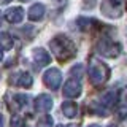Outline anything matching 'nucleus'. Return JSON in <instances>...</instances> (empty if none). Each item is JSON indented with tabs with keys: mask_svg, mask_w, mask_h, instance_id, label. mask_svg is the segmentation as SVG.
<instances>
[{
	"mask_svg": "<svg viewBox=\"0 0 127 127\" xmlns=\"http://www.w3.org/2000/svg\"><path fill=\"white\" fill-rule=\"evenodd\" d=\"M114 100H116V94L114 92H106L102 95V102L106 103V105H111V103H114Z\"/></svg>",
	"mask_w": 127,
	"mask_h": 127,
	"instance_id": "obj_16",
	"label": "nucleus"
},
{
	"mask_svg": "<svg viewBox=\"0 0 127 127\" xmlns=\"http://www.w3.org/2000/svg\"><path fill=\"white\" fill-rule=\"evenodd\" d=\"M53 108V98L46 94H41L35 98V110L40 111V113H46Z\"/></svg>",
	"mask_w": 127,
	"mask_h": 127,
	"instance_id": "obj_7",
	"label": "nucleus"
},
{
	"mask_svg": "<svg viewBox=\"0 0 127 127\" xmlns=\"http://www.w3.org/2000/svg\"><path fill=\"white\" fill-rule=\"evenodd\" d=\"M110 76V68L98 59H91L89 62V78L92 81V84L98 86L108 79Z\"/></svg>",
	"mask_w": 127,
	"mask_h": 127,
	"instance_id": "obj_2",
	"label": "nucleus"
},
{
	"mask_svg": "<svg viewBox=\"0 0 127 127\" xmlns=\"http://www.w3.org/2000/svg\"><path fill=\"white\" fill-rule=\"evenodd\" d=\"M89 127H100V126H98V124H91Z\"/></svg>",
	"mask_w": 127,
	"mask_h": 127,
	"instance_id": "obj_21",
	"label": "nucleus"
},
{
	"mask_svg": "<svg viewBox=\"0 0 127 127\" xmlns=\"http://www.w3.org/2000/svg\"><path fill=\"white\" fill-rule=\"evenodd\" d=\"M126 100H127V98H126Z\"/></svg>",
	"mask_w": 127,
	"mask_h": 127,
	"instance_id": "obj_24",
	"label": "nucleus"
},
{
	"mask_svg": "<svg viewBox=\"0 0 127 127\" xmlns=\"http://www.w3.org/2000/svg\"><path fill=\"white\" fill-rule=\"evenodd\" d=\"M49 48H51V51H53V54L62 62L70 61V59L75 57V54H76V46H75V43L71 41L68 37H65V35H56L49 41Z\"/></svg>",
	"mask_w": 127,
	"mask_h": 127,
	"instance_id": "obj_1",
	"label": "nucleus"
},
{
	"mask_svg": "<svg viewBox=\"0 0 127 127\" xmlns=\"http://www.w3.org/2000/svg\"><path fill=\"white\" fill-rule=\"evenodd\" d=\"M2 59H3V53H2V49H0V62H2Z\"/></svg>",
	"mask_w": 127,
	"mask_h": 127,
	"instance_id": "obj_20",
	"label": "nucleus"
},
{
	"mask_svg": "<svg viewBox=\"0 0 127 127\" xmlns=\"http://www.w3.org/2000/svg\"><path fill=\"white\" fill-rule=\"evenodd\" d=\"M62 113L65 118H75L78 114V105L75 102H64L62 103Z\"/></svg>",
	"mask_w": 127,
	"mask_h": 127,
	"instance_id": "obj_12",
	"label": "nucleus"
},
{
	"mask_svg": "<svg viewBox=\"0 0 127 127\" xmlns=\"http://www.w3.org/2000/svg\"><path fill=\"white\" fill-rule=\"evenodd\" d=\"M43 81H45V84L49 87V89L56 91V89H59V86H61V83H62V75L57 68H49L43 75Z\"/></svg>",
	"mask_w": 127,
	"mask_h": 127,
	"instance_id": "obj_5",
	"label": "nucleus"
},
{
	"mask_svg": "<svg viewBox=\"0 0 127 127\" xmlns=\"http://www.w3.org/2000/svg\"><path fill=\"white\" fill-rule=\"evenodd\" d=\"M13 43V37L8 32H0V49H11Z\"/></svg>",
	"mask_w": 127,
	"mask_h": 127,
	"instance_id": "obj_13",
	"label": "nucleus"
},
{
	"mask_svg": "<svg viewBox=\"0 0 127 127\" xmlns=\"http://www.w3.org/2000/svg\"><path fill=\"white\" fill-rule=\"evenodd\" d=\"M119 116H121V119H126L127 118V108H121V111H119Z\"/></svg>",
	"mask_w": 127,
	"mask_h": 127,
	"instance_id": "obj_19",
	"label": "nucleus"
},
{
	"mask_svg": "<svg viewBox=\"0 0 127 127\" xmlns=\"http://www.w3.org/2000/svg\"><path fill=\"white\" fill-rule=\"evenodd\" d=\"M32 57H33V61L38 64L40 67H45L48 64L51 62V56L48 53L46 49H43V48H37V49L32 51Z\"/></svg>",
	"mask_w": 127,
	"mask_h": 127,
	"instance_id": "obj_9",
	"label": "nucleus"
},
{
	"mask_svg": "<svg viewBox=\"0 0 127 127\" xmlns=\"http://www.w3.org/2000/svg\"><path fill=\"white\" fill-rule=\"evenodd\" d=\"M14 102L18 103L21 108H24V106L29 103V97H27V95H24V94H16L14 95Z\"/></svg>",
	"mask_w": 127,
	"mask_h": 127,
	"instance_id": "obj_15",
	"label": "nucleus"
},
{
	"mask_svg": "<svg viewBox=\"0 0 127 127\" xmlns=\"http://www.w3.org/2000/svg\"><path fill=\"white\" fill-rule=\"evenodd\" d=\"M94 24H95V19H87V18H79V19H78V26L81 27L83 30L91 29Z\"/></svg>",
	"mask_w": 127,
	"mask_h": 127,
	"instance_id": "obj_14",
	"label": "nucleus"
},
{
	"mask_svg": "<svg viewBox=\"0 0 127 127\" xmlns=\"http://www.w3.org/2000/svg\"><path fill=\"white\" fill-rule=\"evenodd\" d=\"M45 16V5L43 3H33L29 8V19L30 21H40Z\"/></svg>",
	"mask_w": 127,
	"mask_h": 127,
	"instance_id": "obj_11",
	"label": "nucleus"
},
{
	"mask_svg": "<svg viewBox=\"0 0 127 127\" xmlns=\"http://www.w3.org/2000/svg\"><path fill=\"white\" fill-rule=\"evenodd\" d=\"M21 2H29V0H21Z\"/></svg>",
	"mask_w": 127,
	"mask_h": 127,
	"instance_id": "obj_22",
	"label": "nucleus"
},
{
	"mask_svg": "<svg viewBox=\"0 0 127 127\" xmlns=\"http://www.w3.org/2000/svg\"><path fill=\"white\" fill-rule=\"evenodd\" d=\"M108 127H116V126H108Z\"/></svg>",
	"mask_w": 127,
	"mask_h": 127,
	"instance_id": "obj_23",
	"label": "nucleus"
},
{
	"mask_svg": "<svg viewBox=\"0 0 127 127\" xmlns=\"http://www.w3.org/2000/svg\"><path fill=\"white\" fill-rule=\"evenodd\" d=\"M102 13L108 18H119L122 14V0H103Z\"/></svg>",
	"mask_w": 127,
	"mask_h": 127,
	"instance_id": "obj_4",
	"label": "nucleus"
},
{
	"mask_svg": "<svg viewBox=\"0 0 127 127\" xmlns=\"http://www.w3.org/2000/svg\"><path fill=\"white\" fill-rule=\"evenodd\" d=\"M81 94V83L76 78H70L64 84V95L68 98H75Z\"/></svg>",
	"mask_w": 127,
	"mask_h": 127,
	"instance_id": "obj_6",
	"label": "nucleus"
},
{
	"mask_svg": "<svg viewBox=\"0 0 127 127\" xmlns=\"http://www.w3.org/2000/svg\"><path fill=\"white\" fill-rule=\"evenodd\" d=\"M5 19L10 24H19L24 19V10L21 6H13V8H8L6 13H5Z\"/></svg>",
	"mask_w": 127,
	"mask_h": 127,
	"instance_id": "obj_8",
	"label": "nucleus"
},
{
	"mask_svg": "<svg viewBox=\"0 0 127 127\" xmlns=\"http://www.w3.org/2000/svg\"><path fill=\"white\" fill-rule=\"evenodd\" d=\"M97 51L102 56H105V57H118L119 53H121V46H119L118 43L114 45L108 38H102L100 41L97 43Z\"/></svg>",
	"mask_w": 127,
	"mask_h": 127,
	"instance_id": "obj_3",
	"label": "nucleus"
},
{
	"mask_svg": "<svg viewBox=\"0 0 127 127\" xmlns=\"http://www.w3.org/2000/svg\"><path fill=\"white\" fill-rule=\"evenodd\" d=\"M81 70H83V65H75L73 68H71V73H73V75H78V76H79V75H81Z\"/></svg>",
	"mask_w": 127,
	"mask_h": 127,
	"instance_id": "obj_18",
	"label": "nucleus"
},
{
	"mask_svg": "<svg viewBox=\"0 0 127 127\" xmlns=\"http://www.w3.org/2000/svg\"><path fill=\"white\" fill-rule=\"evenodd\" d=\"M21 118H18V116H14L13 119H11V127H19L21 126Z\"/></svg>",
	"mask_w": 127,
	"mask_h": 127,
	"instance_id": "obj_17",
	"label": "nucleus"
},
{
	"mask_svg": "<svg viewBox=\"0 0 127 127\" xmlns=\"http://www.w3.org/2000/svg\"><path fill=\"white\" fill-rule=\"evenodd\" d=\"M13 83L16 86H21V87L29 89V87H32V84H33V78H32V75L27 73V71H19V73L14 76Z\"/></svg>",
	"mask_w": 127,
	"mask_h": 127,
	"instance_id": "obj_10",
	"label": "nucleus"
}]
</instances>
